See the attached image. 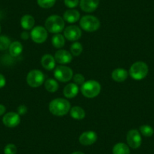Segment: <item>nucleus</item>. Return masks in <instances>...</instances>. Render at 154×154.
Returning <instances> with one entry per match:
<instances>
[{
    "label": "nucleus",
    "instance_id": "1",
    "mask_svg": "<svg viewBox=\"0 0 154 154\" xmlns=\"http://www.w3.org/2000/svg\"><path fill=\"white\" fill-rule=\"evenodd\" d=\"M49 111L51 114L57 116H63L70 110V103L64 98H56L49 103Z\"/></svg>",
    "mask_w": 154,
    "mask_h": 154
},
{
    "label": "nucleus",
    "instance_id": "2",
    "mask_svg": "<svg viewBox=\"0 0 154 154\" xmlns=\"http://www.w3.org/2000/svg\"><path fill=\"white\" fill-rule=\"evenodd\" d=\"M45 29L51 33H59L64 29L65 22L59 15L53 14L49 16L45 22Z\"/></svg>",
    "mask_w": 154,
    "mask_h": 154
},
{
    "label": "nucleus",
    "instance_id": "3",
    "mask_svg": "<svg viewBox=\"0 0 154 154\" xmlns=\"http://www.w3.org/2000/svg\"><path fill=\"white\" fill-rule=\"evenodd\" d=\"M149 68L143 61H137L133 63L129 69V75L134 80H141L147 75Z\"/></svg>",
    "mask_w": 154,
    "mask_h": 154
},
{
    "label": "nucleus",
    "instance_id": "4",
    "mask_svg": "<svg viewBox=\"0 0 154 154\" xmlns=\"http://www.w3.org/2000/svg\"><path fill=\"white\" fill-rule=\"evenodd\" d=\"M101 86L100 83L95 80H88L84 82L81 87V92L85 97L94 98L100 92Z\"/></svg>",
    "mask_w": 154,
    "mask_h": 154
},
{
    "label": "nucleus",
    "instance_id": "5",
    "mask_svg": "<svg viewBox=\"0 0 154 154\" xmlns=\"http://www.w3.org/2000/svg\"><path fill=\"white\" fill-rule=\"evenodd\" d=\"M79 24L82 29L87 32H94L97 30L100 26V20L93 15H85L81 18Z\"/></svg>",
    "mask_w": 154,
    "mask_h": 154
},
{
    "label": "nucleus",
    "instance_id": "6",
    "mask_svg": "<svg viewBox=\"0 0 154 154\" xmlns=\"http://www.w3.org/2000/svg\"><path fill=\"white\" fill-rule=\"evenodd\" d=\"M45 75L39 69H32L29 71L26 76V82L32 88H38L45 82Z\"/></svg>",
    "mask_w": 154,
    "mask_h": 154
},
{
    "label": "nucleus",
    "instance_id": "7",
    "mask_svg": "<svg viewBox=\"0 0 154 154\" xmlns=\"http://www.w3.org/2000/svg\"><path fill=\"white\" fill-rule=\"evenodd\" d=\"M55 79L59 82H66L71 80L73 76V72L71 68L66 66H58L54 72Z\"/></svg>",
    "mask_w": 154,
    "mask_h": 154
},
{
    "label": "nucleus",
    "instance_id": "8",
    "mask_svg": "<svg viewBox=\"0 0 154 154\" xmlns=\"http://www.w3.org/2000/svg\"><path fill=\"white\" fill-rule=\"evenodd\" d=\"M30 37L32 40L35 43H43L48 38V32L45 27H43V26H35L31 30Z\"/></svg>",
    "mask_w": 154,
    "mask_h": 154
},
{
    "label": "nucleus",
    "instance_id": "9",
    "mask_svg": "<svg viewBox=\"0 0 154 154\" xmlns=\"http://www.w3.org/2000/svg\"><path fill=\"white\" fill-rule=\"evenodd\" d=\"M126 140L128 146L132 149L139 148L142 143V138L140 131H137V129H131L127 133Z\"/></svg>",
    "mask_w": 154,
    "mask_h": 154
},
{
    "label": "nucleus",
    "instance_id": "10",
    "mask_svg": "<svg viewBox=\"0 0 154 154\" xmlns=\"http://www.w3.org/2000/svg\"><path fill=\"white\" fill-rule=\"evenodd\" d=\"M63 36L69 41H77L82 36V30L79 26L71 25L65 28Z\"/></svg>",
    "mask_w": 154,
    "mask_h": 154
},
{
    "label": "nucleus",
    "instance_id": "11",
    "mask_svg": "<svg viewBox=\"0 0 154 154\" xmlns=\"http://www.w3.org/2000/svg\"><path fill=\"white\" fill-rule=\"evenodd\" d=\"M2 122L8 128H14L17 126L20 122V117L17 112H9L4 115L2 118Z\"/></svg>",
    "mask_w": 154,
    "mask_h": 154
},
{
    "label": "nucleus",
    "instance_id": "12",
    "mask_svg": "<svg viewBox=\"0 0 154 154\" xmlns=\"http://www.w3.org/2000/svg\"><path fill=\"white\" fill-rule=\"evenodd\" d=\"M97 134L94 131H87L79 136V143L84 146H90L97 141Z\"/></svg>",
    "mask_w": 154,
    "mask_h": 154
},
{
    "label": "nucleus",
    "instance_id": "13",
    "mask_svg": "<svg viewBox=\"0 0 154 154\" xmlns=\"http://www.w3.org/2000/svg\"><path fill=\"white\" fill-rule=\"evenodd\" d=\"M54 59L57 63L60 64H66L72 61V54L66 50L60 49L56 51L54 54Z\"/></svg>",
    "mask_w": 154,
    "mask_h": 154
},
{
    "label": "nucleus",
    "instance_id": "14",
    "mask_svg": "<svg viewBox=\"0 0 154 154\" xmlns=\"http://www.w3.org/2000/svg\"><path fill=\"white\" fill-rule=\"evenodd\" d=\"M100 0H80L79 5L81 9L87 13H91L95 11L99 5Z\"/></svg>",
    "mask_w": 154,
    "mask_h": 154
},
{
    "label": "nucleus",
    "instance_id": "15",
    "mask_svg": "<svg viewBox=\"0 0 154 154\" xmlns=\"http://www.w3.org/2000/svg\"><path fill=\"white\" fill-rule=\"evenodd\" d=\"M63 18L65 21L68 22L69 23H75L80 18V13L75 9H68L63 13Z\"/></svg>",
    "mask_w": 154,
    "mask_h": 154
},
{
    "label": "nucleus",
    "instance_id": "16",
    "mask_svg": "<svg viewBox=\"0 0 154 154\" xmlns=\"http://www.w3.org/2000/svg\"><path fill=\"white\" fill-rule=\"evenodd\" d=\"M128 72L123 68H117L112 72L111 76L114 81L117 82H122L128 78Z\"/></svg>",
    "mask_w": 154,
    "mask_h": 154
},
{
    "label": "nucleus",
    "instance_id": "17",
    "mask_svg": "<svg viewBox=\"0 0 154 154\" xmlns=\"http://www.w3.org/2000/svg\"><path fill=\"white\" fill-rule=\"evenodd\" d=\"M79 87L75 83H69L64 87L63 94L66 98H73L79 93Z\"/></svg>",
    "mask_w": 154,
    "mask_h": 154
},
{
    "label": "nucleus",
    "instance_id": "18",
    "mask_svg": "<svg viewBox=\"0 0 154 154\" xmlns=\"http://www.w3.org/2000/svg\"><path fill=\"white\" fill-rule=\"evenodd\" d=\"M56 60L54 57L49 54H46L42 56L41 59V64L43 66L44 69L47 70H52L55 67Z\"/></svg>",
    "mask_w": 154,
    "mask_h": 154
},
{
    "label": "nucleus",
    "instance_id": "19",
    "mask_svg": "<svg viewBox=\"0 0 154 154\" xmlns=\"http://www.w3.org/2000/svg\"><path fill=\"white\" fill-rule=\"evenodd\" d=\"M20 25L26 30L32 29L35 25V19L30 14H25L20 19Z\"/></svg>",
    "mask_w": 154,
    "mask_h": 154
},
{
    "label": "nucleus",
    "instance_id": "20",
    "mask_svg": "<svg viewBox=\"0 0 154 154\" xmlns=\"http://www.w3.org/2000/svg\"><path fill=\"white\" fill-rule=\"evenodd\" d=\"M69 114H70L71 117L73 118L74 119H77V120L83 119L85 116V110L79 106H75L70 108Z\"/></svg>",
    "mask_w": 154,
    "mask_h": 154
},
{
    "label": "nucleus",
    "instance_id": "21",
    "mask_svg": "<svg viewBox=\"0 0 154 154\" xmlns=\"http://www.w3.org/2000/svg\"><path fill=\"white\" fill-rule=\"evenodd\" d=\"M8 50H9L10 54L12 57H18L23 51V45L20 42L14 41V42H11L9 48H8Z\"/></svg>",
    "mask_w": 154,
    "mask_h": 154
},
{
    "label": "nucleus",
    "instance_id": "22",
    "mask_svg": "<svg viewBox=\"0 0 154 154\" xmlns=\"http://www.w3.org/2000/svg\"><path fill=\"white\" fill-rule=\"evenodd\" d=\"M112 154H130V148L125 143H117L112 148Z\"/></svg>",
    "mask_w": 154,
    "mask_h": 154
},
{
    "label": "nucleus",
    "instance_id": "23",
    "mask_svg": "<svg viewBox=\"0 0 154 154\" xmlns=\"http://www.w3.org/2000/svg\"><path fill=\"white\" fill-rule=\"evenodd\" d=\"M51 43L56 48H63L65 45V37L60 33H56L51 38Z\"/></svg>",
    "mask_w": 154,
    "mask_h": 154
},
{
    "label": "nucleus",
    "instance_id": "24",
    "mask_svg": "<svg viewBox=\"0 0 154 154\" xmlns=\"http://www.w3.org/2000/svg\"><path fill=\"white\" fill-rule=\"evenodd\" d=\"M45 88L49 92H55L59 88V85L57 81L54 79H48L45 81Z\"/></svg>",
    "mask_w": 154,
    "mask_h": 154
},
{
    "label": "nucleus",
    "instance_id": "25",
    "mask_svg": "<svg viewBox=\"0 0 154 154\" xmlns=\"http://www.w3.org/2000/svg\"><path fill=\"white\" fill-rule=\"evenodd\" d=\"M82 45L80 42H75L71 45L70 46V53L73 56H79L80 55L81 53L82 52Z\"/></svg>",
    "mask_w": 154,
    "mask_h": 154
},
{
    "label": "nucleus",
    "instance_id": "26",
    "mask_svg": "<svg viewBox=\"0 0 154 154\" xmlns=\"http://www.w3.org/2000/svg\"><path fill=\"white\" fill-rule=\"evenodd\" d=\"M140 133L144 137H149L153 134L154 130L150 125H143L140 127Z\"/></svg>",
    "mask_w": 154,
    "mask_h": 154
},
{
    "label": "nucleus",
    "instance_id": "27",
    "mask_svg": "<svg viewBox=\"0 0 154 154\" xmlns=\"http://www.w3.org/2000/svg\"><path fill=\"white\" fill-rule=\"evenodd\" d=\"M11 40L6 35H0V51H5L9 48Z\"/></svg>",
    "mask_w": 154,
    "mask_h": 154
},
{
    "label": "nucleus",
    "instance_id": "28",
    "mask_svg": "<svg viewBox=\"0 0 154 154\" xmlns=\"http://www.w3.org/2000/svg\"><path fill=\"white\" fill-rule=\"evenodd\" d=\"M56 0H37V3L42 8H50L54 5Z\"/></svg>",
    "mask_w": 154,
    "mask_h": 154
},
{
    "label": "nucleus",
    "instance_id": "29",
    "mask_svg": "<svg viewBox=\"0 0 154 154\" xmlns=\"http://www.w3.org/2000/svg\"><path fill=\"white\" fill-rule=\"evenodd\" d=\"M17 151V146L14 143H8L4 148V153L5 154H16Z\"/></svg>",
    "mask_w": 154,
    "mask_h": 154
},
{
    "label": "nucleus",
    "instance_id": "30",
    "mask_svg": "<svg viewBox=\"0 0 154 154\" xmlns=\"http://www.w3.org/2000/svg\"><path fill=\"white\" fill-rule=\"evenodd\" d=\"M72 79H73L75 84H76V85H82V84L85 82L84 75L80 73L75 74V75L72 76Z\"/></svg>",
    "mask_w": 154,
    "mask_h": 154
},
{
    "label": "nucleus",
    "instance_id": "31",
    "mask_svg": "<svg viewBox=\"0 0 154 154\" xmlns=\"http://www.w3.org/2000/svg\"><path fill=\"white\" fill-rule=\"evenodd\" d=\"M79 0H64V4L69 8H74L79 5Z\"/></svg>",
    "mask_w": 154,
    "mask_h": 154
},
{
    "label": "nucleus",
    "instance_id": "32",
    "mask_svg": "<svg viewBox=\"0 0 154 154\" xmlns=\"http://www.w3.org/2000/svg\"><path fill=\"white\" fill-rule=\"evenodd\" d=\"M17 113H18L20 116L25 115V114L27 112V107H26V106H25V105H23V104L20 105V106L17 107Z\"/></svg>",
    "mask_w": 154,
    "mask_h": 154
},
{
    "label": "nucleus",
    "instance_id": "33",
    "mask_svg": "<svg viewBox=\"0 0 154 154\" xmlns=\"http://www.w3.org/2000/svg\"><path fill=\"white\" fill-rule=\"evenodd\" d=\"M6 84V79L2 73H0V88H3Z\"/></svg>",
    "mask_w": 154,
    "mask_h": 154
},
{
    "label": "nucleus",
    "instance_id": "34",
    "mask_svg": "<svg viewBox=\"0 0 154 154\" xmlns=\"http://www.w3.org/2000/svg\"><path fill=\"white\" fill-rule=\"evenodd\" d=\"M29 36H30V34L28 32H26V31H23L20 34V38L23 39V40H27L28 38H29Z\"/></svg>",
    "mask_w": 154,
    "mask_h": 154
},
{
    "label": "nucleus",
    "instance_id": "35",
    "mask_svg": "<svg viewBox=\"0 0 154 154\" xmlns=\"http://www.w3.org/2000/svg\"><path fill=\"white\" fill-rule=\"evenodd\" d=\"M5 111H6V108H5V106L2 104H0V116L4 115Z\"/></svg>",
    "mask_w": 154,
    "mask_h": 154
},
{
    "label": "nucleus",
    "instance_id": "36",
    "mask_svg": "<svg viewBox=\"0 0 154 154\" xmlns=\"http://www.w3.org/2000/svg\"><path fill=\"white\" fill-rule=\"evenodd\" d=\"M71 154H85V153H83L82 152H80V151H75V152H72Z\"/></svg>",
    "mask_w": 154,
    "mask_h": 154
},
{
    "label": "nucleus",
    "instance_id": "37",
    "mask_svg": "<svg viewBox=\"0 0 154 154\" xmlns=\"http://www.w3.org/2000/svg\"><path fill=\"white\" fill-rule=\"evenodd\" d=\"M0 32H1V25H0Z\"/></svg>",
    "mask_w": 154,
    "mask_h": 154
}]
</instances>
